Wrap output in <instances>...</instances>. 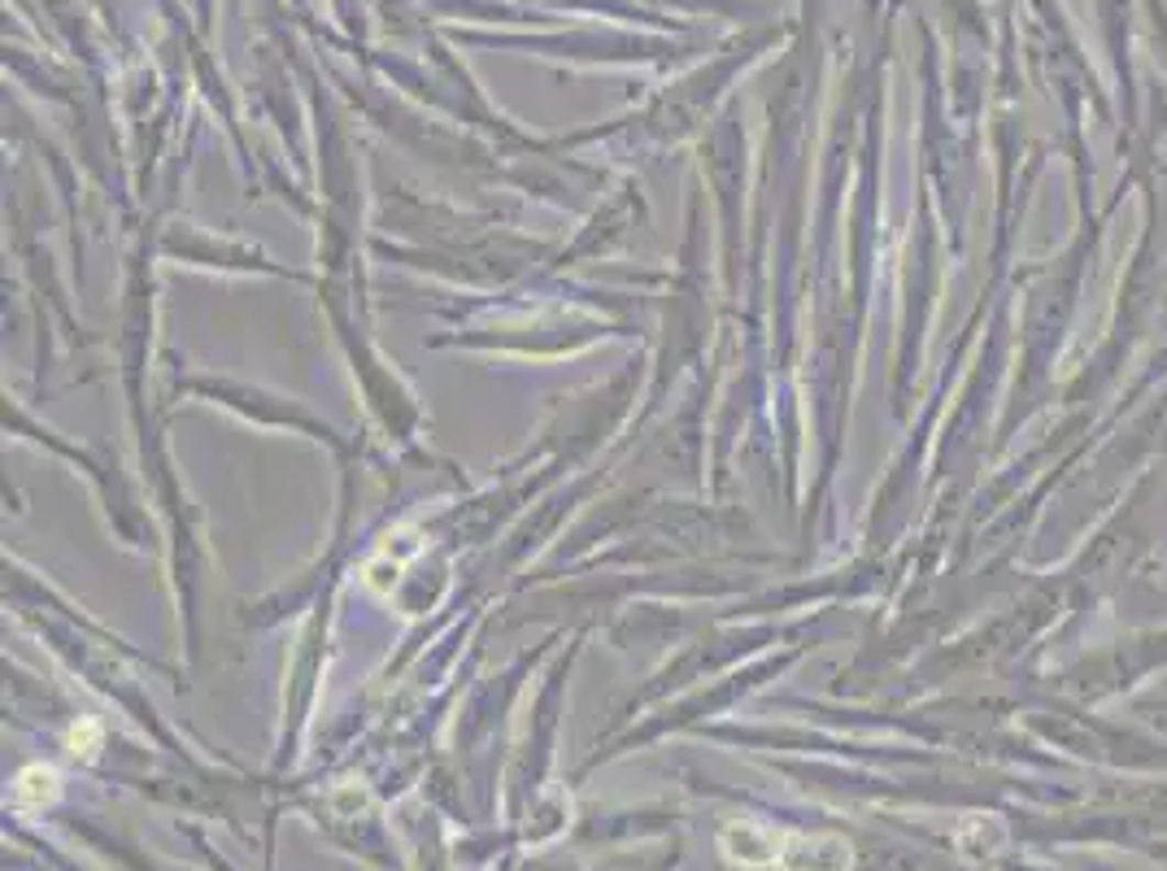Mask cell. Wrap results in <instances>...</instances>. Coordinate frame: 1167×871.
Wrapping results in <instances>:
<instances>
[{
	"label": "cell",
	"instance_id": "6da1fadb",
	"mask_svg": "<svg viewBox=\"0 0 1167 871\" xmlns=\"http://www.w3.org/2000/svg\"><path fill=\"white\" fill-rule=\"evenodd\" d=\"M785 871H845L849 868V846L841 837H807L793 833L780 841V859Z\"/></svg>",
	"mask_w": 1167,
	"mask_h": 871
},
{
	"label": "cell",
	"instance_id": "7a4b0ae2",
	"mask_svg": "<svg viewBox=\"0 0 1167 871\" xmlns=\"http://www.w3.org/2000/svg\"><path fill=\"white\" fill-rule=\"evenodd\" d=\"M780 841L785 837H776L771 828H763V824H727L723 833H719V846H723V855L732 859V863H745V868H763V863H776L780 859Z\"/></svg>",
	"mask_w": 1167,
	"mask_h": 871
},
{
	"label": "cell",
	"instance_id": "3957f363",
	"mask_svg": "<svg viewBox=\"0 0 1167 871\" xmlns=\"http://www.w3.org/2000/svg\"><path fill=\"white\" fill-rule=\"evenodd\" d=\"M57 793H62V775L53 767H26L13 780V806L18 811H44L57 802Z\"/></svg>",
	"mask_w": 1167,
	"mask_h": 871
},
{
	"label": "cell",
	"instance_id": "277c9868",
	"mask_svg": "<svg viewBox=\"0 0 1167 871\" xmlns=\"http://www.w3.org/2000/svg\"><path fill=\"white\" fill-rule=\"evenodd\" d=\"M101 741V733H97V724H84V728H75L70 733V753H92V746Z\"/></svg>",
	"mask_w": 1167,
	"mask_h": 871
}]
</instances>
